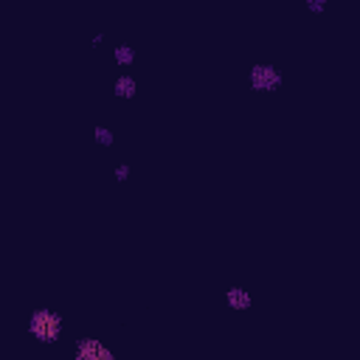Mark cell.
<instances>
[{"label": "cell", "instance_id": "obj_1", "mask_svg": "<svg viewBox=\"0 0 360 360\" xmlns=\"http://www.w3.org/2000/svg\"><path fill=\"white\" fill-rule=\"evenodd\" d=\"M28 329H31V335H34L37 340L53 343V340L59 338V332H62V321H59V315L51 312V309H37V312L31 315Z\"/></svg>", "mask_w": 360, "mask_h": 360}, {"label": "cell", "instance_id": "obj_2", "mask_svg": "<svg viewBox=\"0 0 360 360\" xmlns=\"http://www.w3.org/2000/svg\"><path fill=\"white\" fill-rule=\"evenodd\" d=\"M250 84H253L256 90H276V87L281 84V76H278V70L270 68V65H256V68L250 70Z\"/></svg>", "mask_w": 360, "mask_h": 360}, {"label": "cell", "instance_id": "obj_3", "mask_svg": "<svg viewBox=\"0 0 360 360\" xmlns=\"http://www.w3.org/2000/svg\"><path fill=\"white\" fill-rule=\"evenodd\" d=\"M76 357H79V360H112V352L104 349L98 340L84 338V340H79V346H76Z\"/></svg>", "mask_w": 360, "mask_h": 360}, {"label": "cell", "instance_id": "obj_4", "mask_svg": "<svg viewBox=\"0 0 360 360\" xmlns=\"http://www.w3.org/2000/svg\"><path fill=\"white\" fill-rule=\"evenodd\" d=\"M228 304L233 307V309H248L250 307V295L245 292V290H239V287H233V290H228Z\"/></svg>", "mask_w": 360, "mask_h": 360}, {"label": "cell", "instance_id": "obj_5", "mask_svg": "<svg viewBox=\"0 0 360 360\" xmlns=\"http://www.w3.org/2000/svg\"><path fill=\"white\" fill-rule=\"evenodd\" d=\"M112 90H115V96L129 98V96H135V79H132V76H121V79H115Z\"/></svg>", "mask_w": 360, "mask_h": 360}, {"label": "cell", "instance_id": "obj_6", "mask_svg": "<svg viewBox=\"0 0 360 360\" xmlns=\"http://www.w3.org/2000/svg\"><path fill=\"white\" fill-rule=\"evenodd\" d=\"M132 59H135V53H132V48H129V45H118V48H115V62L129 65Z\"/></svg>", "mask_w": 360, "mask_h": 360}, {"label": "cell", "instance_id": "obj_7", "mask_svg": "<svg viewBox=\"0 0 360 360\" xmlns=\"http://www.w3.org/2000/svg\"><path fill=\"white\" fill-rule=\"evenodd\" d=\"M96 141L107 146V143H112V132H110L107 127H96Z\"/></svg>", "mask_w": 360, "mask_h": 360}, {"label": "cell", "instance_id": "obj_8", "mask_svg": "<svg viewBox=\"0 0 360 360\" xmlns=\"http://www.w3.org/2000/svg\"><path fill=\"white\" fill-rule=\"evenodd\" d=\"M127 174H129V169H127V166H118V169H115V177H121V180H124Z\"/></svg>", "mask_w": 360, "mask_h": 360}, {"label": "cell", "instance_id": "obj_9", "mask_svg": "<svg viewBox=\"0 0 360 360\" xmlns=\"http://www.w3.org/2000/svg\"><path fill=\"white\" fill-rule=\"evenodd\" d=\"M309 8H323V0H309Z\"/></svg>", "mask_w": 360, "mask_h": 360}]
</instances>
